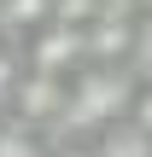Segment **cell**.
Masks as SVG:
<instances>
[{"instance_id":"4","label":"cell","mask_w":152,"mask_h":157,"mask_svg":"<svg viewBox=\"0 0 152 157\" xmlns=\"http://www.w3.org/2000/svg\"><path fill=\"white\" fill-rule=\"evenodd\" d=\"M94 157H152V134H141V128L123 117V122H111V128L100 134Z\"/></svg>"},{"instance_id":"5","label":"cell","mask_w":152,"mask_h":157,"mask_svg":"<svg viewBox=\"0 0 152 157\" xmlns=\"http://www.w3.org/2000/svg\"><path fill=\"white\" fill-rule=\"evenodd\" d=\"M129 64H135V76L152 82V12L135 17V47H129Z\"/></svg>"},{"instance_id":"3","label":"cell","mask_w":152,"mask_h":157,"mask_svg":"<svg viewBox=\"0 0 152 157\" xmlns=\"http://www.w3.org/2000/svg\"><path fill=\"white\" fill-rule=\"evenodd\" d=\"M18 122H59L64 117V76H41V70H23L12 105H6Z\"/></svg>"},{"instance_id":"6","label":"cell","mask_w":152,"mask_h":157,"mask_svg":"<svg viewBox=\"0 0 152 157\" xmlns=\"http://www.w3.org/2000/svg\"><path fill=\"white\" fill-rule=\"evenodd\" d=\"M6 41H12V29H6V17H0V47H6Z\"/></svg>"},{"instance_id":"2","label":"cell","mask_w":152,"mask_h":157,"mask_svg":"<svg viewBox=\"0 0 152 157\" xmlns=\"http://www.w3.org/2000/svg\"><path fill=\"white\" fill-rule=\"evenodd\" d=\"M88 64V41H82V29H70V23H41L35 35H29V70H41V76H76Z\"/></svg>"},{"instance_id":"1","label":"cell","mask_w":152,"mask_h":157,"mask_svg":"<svg viewBox=\"0 0 152 157\" xmlns=\"http://www.w3.org/2000/svg\"><path fill=\"white\" fill-rule=\"evenodd\" d=\"M129 99H135V76L117 70V64H82L70 82H64V128H111L129 117Z\"/></svg>"}]
</instances>
